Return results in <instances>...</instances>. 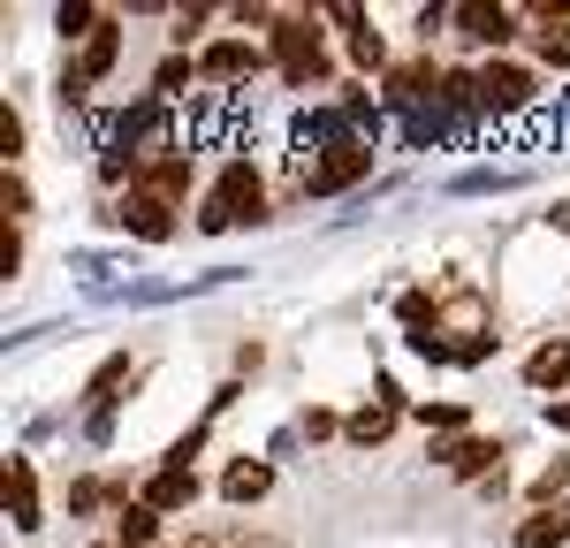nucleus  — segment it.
Wrapping results in <instances>:
<instances>
[{
    "mask_svg": "<svg viewBox=\"0 0 570 548\" xmlns=\"http://www.w3.org/2000/svg\"><path fill=\"white\" fill-rule=\"evenodd\" d=\"M99 548H122V541H99Z\"/></svg>",
    "mask_w": 570,
    "mask_h": 548,
    "instance_id": "e433bc0d",
    "label": "nucleus"
},
{
    "mask_svg": "<svg viewBox=\"0 0 570 548\" xmlns=\"http://www.w3.org/2000/svg\"><path fill=\"white\" fill-rule=\"evenodd\" d=\"M480 99L494 123H510V115H525L532 99H540V77H532L525 61H480Z\"/></svg>",
    "mask_w": 570,
    "mask_h": 548,
    "instance_id": "7ed1b4c3",
    "label": "nucleus"
},
{
    "mask_svg": "<svg viewBox=\"0 0 570 548\" xmlns=\"http://www.w3.org/2000/svg\"><path fill=\"white\" fill-rule=\"evenodd\" d=\"M16 274H23V228L0 222V282H16Z\"/></svg>",
    "mask_w": 570,
    "mask_h": 548,
    "instance_id": "473e14b6",
    "label": "nucleus"
},
{
    "mask_svg": "<svg viewBox=\"0 0 570 548\" xmlns=\"http://www.w3.org/2000/svg\"><path fill=\"white\" fill-rule=\"evenodd\" d=\"M441 77H449V69H441L434 53H411V61H395L389 77H381V99L403 107V115H419L426 99H441Z\"/></svg>",
    "mask_w": 570,
    "mask_h": 548,
    "instance_id": "39448f33",
    "label": "nucleus"
},
{
    "mask_svg": "<svg viewBox=\"0 0 570 548\" xmlns=\"http://www.w3.org/2000/svg\"><path fill=\"white\" fill-rule=\"evenodd\" d=\"M259 69H266V46H252V39H214L198 53V85H214V91L252 85Z\"/></svg>",
    "mask_w": 570,
    "mask_h": 548,
    "instance_id": "20e7f679",
    "label": "nucleus"
},
{
    "mask_svg": "<svg viewBox=\"0 0 570 548\" xmlns=\"http://www.w3.org/2000/svg\"><path fill=\"white\" fill-rule=\"evenodd\" d=\"M525 381L548 397V389H570V335H548L540 351L525 359Z\"/></svg>",
    "mask_w": 570,
    "mask_h": 548,
    "instance_id": "6ab92c4d",
    "label": "nucleus"
},
{
    "mask_svg": "<svg viewBox=\"0 0 570 548\" xmlns=\"http://www.w3.org/2000/svg\"><path fill=\"white\" fill-rule=\"evenodd\" d=\"M130 381H137V359H130V351H115V359H99V373L85 381V404H91V419H99V411H115V397H122Z\"/></svg>",
    "mask_w": 570,
    "mask_h": 548,
    "instance_id": "a211bd4d",
    "label": "nucleus"
},
{
    "mask_svg": "<svg viewBox=\"0 0 570 548\" xmlns=\"http://www.w3.org/2000/svg\"><path fill=\"white\" fill-rule=\"evenodd\" d=\"M115 541L122 548H153L160 541V510H153V502H122V510H115Z\"/></svg>",
    "mask_w": 570,
    "mask_h": 548,
    "instance_id": "412c9836",
    "label": "nucleus"
},
{
    "mask_svg": "<svg viewBox=\"0 0 570 548\" xmlns=\"http://www.w3.org/2000/svg\"><path fill=\"white\" fill-rule=\"evenodd\" d=\"M411 419H419V427H426V434H449V442H456V434H464V419H472V411H464V404H419V411H411Z\"/></svg>",
    "mask_w": 570,
    "mask_h": 548,
    "instance_id": "bb28decb",
    "label": "nucleus"
},
{
    "mask_svg": "<svg viewBox=\"0 0 570 548\" xmlns=\"http://www.w3.org/2000/svg\"><path fill=\"white\" fill-rule=\"evenodd\" d=\"M373 176V137H343V145H327L320 160H297V190L305 198H335V190H351V183Z\"/></svg>",
    "mask_w": 570,
    "mask_h": 548,
    "instance_id": "f03ea898",
    "label": "nucleus"
},
{
    "mask_svg": "<svg viewBox=\"0 0 570 548\" xmlns=\"http://www.w3.org/2000/svg\"><path fill=\"white\" fill-rule=\"evenodd\" d=\"M395 419H403V389H395V381H381V397L343 419V442H351V450H381V442L395 434Z\"/></svg>",
    "mask_w": 570,
    "mask_h": 548,
    "instance_id": "9d476101",
    "label": "nucleus"
},
{
    "mask_svg": "<svg viewBox=\"0 0 570 548\" xmlns=\"http://www.w3.org/2000/svg\"><path fill=\"white\" fill-rule=\"evenodd\" d=\"M548 427H563V434H570V397H563V404L548 397Z\"/></svg>",
    "mask_w": 570,
    "mask_h": 548,
    "instance_id": "72a5a7b5",
    "label": "nucleus"
},
{
    "mask_svg": "<svg viewBox=\"0 0 570 548\" xmlns=\"http://www.w3.org/2000/svg\"><path fill=\"white\" fill-rule=\"evenodd\" d=\"M99 23H107V8H91V0H61V8H53V31H61L69 46H85Z\"/></svg>",
    "mask_w": 570,
    "mask_h": 548,
    "instance_id": "5701e85b",
    "label": "nucleus"
},
{
    "mask_svg": "<svg viewBox=\"0 0 570 548\" xmlns=\"http://www.w3.org/2000/svg\"><path fill=\"white\" fill-rule=\"evenodd\" d=\"M570 541V502H556V510H532L525 526H518V548H563Z\"/></svg>",
    "mask_w": 570,
    "mask_h": 548,
    "instance_id": "aec40b11",
    "label": "nucleus"
},
{
    "mask_svg": "<svg viewBox=\"0 0 570 548\" xmlns=\"http://www.w3.org/2000/svg\"><path fill=\"white\" fill-rule=\"evenodd\" d=\"M563 488H570V457H556V464H548V472L525 488V502H532V510H556V502H563Z\"/></svg>",
    "mask_w": 570,
    "mask_h": 548,
    "instance_id": "a878e982",
    "label": "nucleus"
},
{
    "mask_svg": "<svg viewBox=\"0 0 570 548\" xmlns=\"http://www.w3.org/2000/svg\"><path fill=\"white\" fill-rule=\"evenodd\" d=\"M23 145H31V130H23V115H16V107H0V160L16 168V160H23Z\"/></svg>",
    "mask_w": 570,
    "mask_h": 548,
    "instance_id": "c85d7f7f",
    "label": "nucleus"
},
{
    "mask_svg": "<svg viewBox=\"0 0 570 548\" xmlns=\"http://www.w3.org/2000/svg\"><path fill=\"white\" fill-rule=\"evenodd\" d=\"M525 23H532V53H540V69H570V0H532Z\"/></svg>",
    "mask_w": 570,
    "mask_h": 548,
    "instance_id": "1a4fd4ad",
    "label": "nucleus"
},
{
    "mask_svg": "<svg viewBox=\"0 0 570 548\" xmlns=\"http://www.w3.org/2000/svg\"><path fill=\"white\" fill-rule=\"evenodd\" d=\"M351 61H357V69H381V77L395 69V61H389V39H381L373 23H357V31H351Z\"/></svg>",
    "mask_w": 570,
    "mask_h": 548,
    "instance_id": "393cba45",
    "label": "nucleus"
},
{
    "mask_svg": "<svg viewBox=\"0 0 570 548\" xmlns=\"http://www.w3.org/2000/svg\"><path fill=\"white\" fill-rule=\"evenodd\" d=\"M220 496L236 502V510L266 502V496H274V464H266V457H236V464L220 472Z\"/></svg>",
    "mask_w": 570,
    "mask_h": 548,
    "instance_id": "4468645a",
    "label": "nucleus"
},
{
    "mask_svg": "<svg viewBox=\"0 0 570 548\" xmlns=\"http://www.w3.org/2000/svg\"><path fill=\"white\" fill-rule=\"evenodd\" d=\"M434 107H449V115H487L480 69H449V77H441V99H434Z\"/></svg>",
    "mask_w": 570,
    "mask_h": 548,
    "instance_id": "4be33fe9",
    "label": "nucleus"
},
{
    "mask_svg": "<svg viewBox=\"0 0 570 548\" xmlns=\"http://www.w3.org/2000/svg\"><path fill=\"white\" fill-rule=\"evenodd\" d=\"M0 214H8V228L31 222V183H23V168H0Z\"/></svg>",
    "mask_w": 570,
    "mask_h": 548,
    "instance_id": "b1692460",
    "label": "nucleus"
},
{
    "mask_svg": "<svg viewBox=\"0 0 570 548\" xmlns=\"http://www.w3.org/2000/svg\"><path fill=\"white\" fill-rule=\"evenodd\" d=\"M115 222L130 228L137 244H168V236H176V206L153 198V190H122V198H115Z\"/></svg>",
    "mask_w": 570,
    "mask_h": 548,
    "instance_id": "9b49d317",
    "label": "nucleus"
},
{
    "mask_svg": "<svg viewBox=\"0 0 570 548\" xmlns=\"http://www.w3.org/2000/svg\"><path fill=\"white\" fill-rule=\"evenodd\" d=\"M115 61H122V16L107 8V23H99V31L77 46V69H85L91 85H107V77H115Z\"/></svg>",
    "mask_w": 570,
    "mask_h": 548,
    "instance_id": "ddd939ff",
    "label": "nucleus"
},
{
    "mask_svg": "<svg viewBox=\"0 0 570 548\" xmlns=\"http://www.w3.org/2000/svg\"><path fill=\"white\" fill-rule=\"evenodd\" d=\"M8 518L23 526V534H39L46 510H39V472H31V457H8Z\"/></svg>",
    "mask_w": 570,
    "mask_h": 548,
    "instance_id": "dca6fc26",
    "label": "nucleus"
},
{
    "mask_svg": "<svg viewBox=\"0 0 570 548\" xmlns=\"http://www.w3.org/2000/svg\"><path fill=\"white\" fill-rule=\"evenodd\" d=\"M198 450H206V419H198V427H190V434H176V442H168V457H160V464H176V472H190V464H198Z\"/></svg>",
    "mask_w": 570,
    "mask_h": 548,
    "instance_id": "c756f323",
    "label": "nucleus"
},
{
    "mask_svg": "<svg viewBox=\"0 0 570 548\" xmlns=\"http://www.w3.org/2000/svg\"><path fill=\"white\" fill-rule=\"evenodd\" d=\"M190 183H198V153H190V145H168V153H153V160H145L137 190H153V198L183 206V198H190Z\"/></svg>",
    "mask_w": 570,
    "mask_h": 548,
    "instance_id": "6e6552de",
    "label": "nucleus"
},
{
    "mask_svg": "<svg viewBox=\"0 0 570 548\" xmlns=\"http://www.w3.org/2000/svg\"><path fill=\"white\" fill-rule=\"evenodd\" d=\"M434 464L441 472H456V480H502V442H487V434H456V442H434Z\"/></svg>",
    "mask_w": 570,
    "mask_h": 548,
    "instance_id": "0eeeda50",
    "label": "nucleus"
},
{
    "mask_svg": "<svg viewBox=\"0 0 570 548\" xmlns=\"http://www.w3.org/2000/svg\"><path fill=\"white\" fill-rule=\"evenodd\" d=\"M548 228H570V198H556V206H548Z\"/></svg>",
    "mask_w": 570,
    "mask_h": 548,
    "instance_id": "f704fd0d",
    "label": "nucleus"
},
{
    "mask_svg": "<svg viewBox=\"0 0 570 548\" xmlns=\"http://www.w3.org/2000/svg\"><path fill=\"white\" fill-rule=\"evenodd\" d=\"M244 222H266V176L252 160H228L220 183L206 190V206H198V228L220 236V228H244Z\"/></svg>",
    "mask_w": 570,
    "mask_h": 548,
    "instance_id": "f257e3e1",
    "label": "nucleus"
},
{
    "mask_svg": "<svg viewBox=\"0 0 570 548\" xmlns=\"http://www.w3.org/2000/svg\"><path fill=\"white\" fill-rule=\"evenodd\" d=\"M137 502H153L160 518H176V510H190V502H198V472H176V464H160V472L137 488Z\"/></svg>",
    "mask_w": 570,
    "mask_h": 548,
    "instance_id": "2eb2a0df",
    "label": "nucleus"
},
{
    "mask_svg": "<svg viewBox=\"0 0 570 548\" xmlns=\"http://www.w3.org/2000/svg\"><path fill=\"white\" fill-rule=\"evenodd\" d=\"M190 85H198V53H160L145 91H153L160 107H183V99H190Z\"/></svg>",
    "mask_w": 570,
    "mask_h": 548,
    "instance_id": "f3484780",
    "label": "nucleus"
},
{
    "mask_svg": "<svg viewBox=\"0 0 570 548\" xmlns=\"http://www.w3.org/2000/svg\"><path fill=\"white\" fill-rule=\"evenodd\" d=\"M206 23H214V8H176V31H168V39H176V53H190V39H198Z\"/></svg>",
    "mask_w": 570,
    "mask_h": 548,
    "instance_id": "7c9ffc66",
    "label": "nucleus"
},
{
    "mask_svg": "<svg viewBox=\"0 0 570 548\" xmlns=\"http://www.w3.org/2000/svg\"><path fill=\"white\" fill-rule=\"evenodd\" d=\"M137 502V488L122 472H91V480H69V518H91V510H122Z\"/></svg>",
    "mask_w": 570,
    "mask_h": 548,
    "instance_id": "f8f14e48",
    "label": "nucleus"
},
{
    "mask_svg": "<svg viewBox=\"0 0 570 548\" xmlns=\"http://www.w3.org/2000/svg\"><path fill=\"white\" fill-rule=\"evenodd\" d=\"M183 548H228V541H220V534H190Z\"/></svg>",
    "mask_w": 570,
    "mask_h": 548,
    "instance_id": "c9c22d12",
    "label": "nucleus"
},
{
    "mask_svg": "<svg viewBox=\"0 0 570 548\" xmlns=\"http://www.w3.org/2000/svg\"><path fill=\"white\" fill-rule=\"evenodd\" d=\"M85 99H91V77H85V69H77V61H69V69L53 77V107H61V115H77Z\"/></svg>",
    "mask_w": 570,
    "mask_h": 548,
    "instance_id": "cd10ccee",
    "label": "nucleus"
},
{
    "mask_svg": "<svg viewBox=\"0 0 570 548\" xmlns=\"http://www.w3.org/2000/svg\"><path fill=\"white\" fill-rule=\"evenodd\" d=\"M456 23H464V39H472V46H487V53L502 61V46L518 39L525 8H502V0H464V8H456Z\"/></svg>",
    "mask_w": 570,
    "mask_h": 548,
    "instance_id": "423d86ee",
    "label": "nucleus"
},
{
    "mask_svg": "<svg viewBox=\"0 0 570 548\" xmlns=\"http://www.w3.org/2000/svg\"><path fill=\"white\" fill-rule=\"evenodd\" d=\"M297 434H305V442H327V434H343V419H335L327 404H305V419H297Z\"/></svg>",
    "mask_w": 570,
    "mask_h": 548,
    "instance_id": "2f4dec72",
    "label": "nucleus"
}]
</instances>
